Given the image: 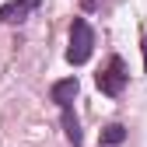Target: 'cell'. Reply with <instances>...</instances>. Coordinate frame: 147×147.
I'll list each match as a JSON object with an SVG mask.
<instances>
[{
  "label": "cell",
  "mask_w": 147,
  "mask_h": 147,
  "mask_svg": "<svg viewBox=\"0 0 147 147\" xmlns=\"http://www.w3.org/2000/svg\"><path fill=\"white\" fill-rule=\"evenodd\" d=\"M91 49H95V32H91V25L84 21V18H77V21L70 25V49H67V60L74 67H81L91 60Z\"/></svg>",
  "instance_id": "cell-1"
},
{
  "label": "cell",
  "mask_w": 147,
  "mask_h": 147,
  "mask_svg": "<svg viewBox=\"0 0 147 147\" xmlns=\"http://www.w3.org/2000/svg\"><path fill=\"white\" fill-rule=\"evenodd\" d=\"M126 77H130V74H126V63L119 60V56H112L105 63V70L98 74V88H102V95H119V91L126 88Z\"/></svg>",
  "instance_id": "cell-2"
},
{
  "label": "cell",
  "mask_w": 147,
  "mask_h": 147,
  "mask_svg": "<svg viewBox=\"0 0 147 147\" xmlns=\"http://www.w3.org/2000/svg\"><path fill=\"white\" fill-rule=\"evenodd\" d=\"M42 7V0H11V4L0 7V21H7V25H18V21H25L28 14H35Z\"/></svg>",
  "instance_id": "cell-3"
},
{
  "label": "cell",
  "mask_w": 147,
  "mask_h": 147,
  "mask_svg": "<svg viewBox=\"0 0 147 147\" xmlns=\"http://www.w3.org/2000/svg\"><path fill=\"white\" fill-rule=\"evenodd\" d=\"M74 98H77V77H67V81L53 84V102H56L60 109H70Z\"/></svg>",
  "instance_id": "cell-4"
},
{
  "label": "cell",
  "mask_w": 147,
  "mask_h": 147,
  "mask_svg": "<svg viewBox=\"0 0 147 147\" xmlns=\"http://www.w3.org/2000/svg\"><path fill=\"white\" fill-rule=\"evenodd\" d=\"M63 133H67V140L77 147L81 144V126H77V116H74V109H63Z\"/></svg>",
  "instance_id": "cell-5"
},
{
  "label": "cell",
  "mask_w": 147,
  "mask_h": 147,
  "mask_svg": "<svg viewBox=\"0 0 147 147\" xmlns=\"http://www.w3.org/2000/svg\"><path fill=\"white\" fill-rule=\"evenodd\" d=\"M123 140H126V126H119V123H112V126L102 130V144H109V147H116V144H123Z\"/></svg>",
  "instance_id": "cell-6"
},
{
  "label": "cell",
  "mask_w": 147,
  "mask_h": 147,
  "mask_svg": "<svg viewBox=\"0 0 147 147\" xmlns=\"http://www.w3.org/2000/svg\"><path fill=\"white\" fill-rule=\"evenodd\" d=\"M140 53H144V70H147V35H140Z\"/></svg>",
  "instance_id": "cell-7"
}]
</instances>
